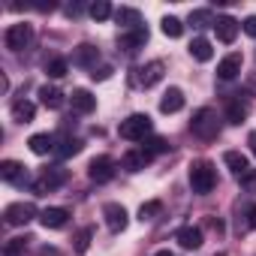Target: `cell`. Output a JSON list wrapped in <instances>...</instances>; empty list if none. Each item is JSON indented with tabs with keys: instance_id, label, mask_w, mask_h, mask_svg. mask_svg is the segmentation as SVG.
Wrapping results in <instances>:
<instances>
[{
	"instance_id": "1",
	"label": "cell",
	"mask_w": 256,
	"mask_h": 256,
	"mask_svg": "<svg viewBox=\"0 0 256 256\" xmlns=\"http://www.w3.org/2000/svg\"><path fill=\"white\" fill-rule=\"evenodd\" d=\"M214 184H217V172H214V166L208 160H199V163L190 166V187H193V193L208 196L214 190Z\"/></svg>"
},
{
	"instance_id": "2",
	"label": "cell",
	"mask_w": 256,
	"mask_h": 256,
	"mask_svg": "<svg viewBox=\"0 0 256 256\" xmlns=\"http://www.w3.org/2000/svg\"><path fill=\"white\" fill-rule=\"evenodd\" d=\"M118 133L126 142H145V136H151V118L148 114H130L126 120H120Z\"/></svg>"
},
{
	"instance_id": "3",
	"label": "cell",
	"mask_w": 256,
	"mask_h": 256,
	"mask_svg": "<svg viewBox=\"0 0 256 256\" xmlns=\"http://www.w3.org/2000/svg\"><path fill=\"white\" fill-rule=\"evenodd\" d=\"M190 130H193V136H199V139H205V142L217 139V130H220L217 112H214V108H199V112L193 114V120H190Z\"/></svg>"
},
{
	"instance_id": "4",
	"label": "cell",
	"mask_w": 256,
	"mask_h": 256,
	"mask_svg": "<svg viewBox=\"0 0 256 256\" xmlns=\"http://www.w3.org/2000/svg\"><path fill=\"white\" fill-rule=\"evenodd\" d=\"M66 169L64 166H48V169H42V175L34 181V193H52V190H58L60 184H66Z\"/></svg>"
},
{
	"instance_id": "5",
	"label": "cell",
	"mask_w": 256,
	"mask_h": 256,
	"mask_svg": "<svg viewBox=\"0 0 256 256\" xmlns=\"http://www.w3.org/2000/svg\"><path fill=\"white\" fill-rule=\"evenodd\" d=\"M30 40H34V28L24 24V22H22V24H10L6 34H4V42H6L10 52H22V48H28Z\"/></svg>"
},
{
	"instance_id": "6",
	"label": "cell",
	"mask_w": 256,
	"mask_h": 256,
	"mask_svg": "<svg viewBox=\"0 0 256 256\" xmlns=\"http://www.w3.org/2000/svg\"><path fill=\"white\" fill-rule=\"evenodd\" d=\"M34 217H36V205H34V202H12V205H6V211H4V220H6L10 226H28Z\"/></svg>"
},
{
	"instance_id": "7",
	"label": "cell",
	"mask_w": 256,
	"mask_h": 256,
	"mask_svg": "<svg viewBox=\"0 0 256 256\" xmlns=\"http://www.w3.org/2000/svg\"><path fill=\"white\" fill-rule=\"evenodd\" d=\"M163 60H151V64H145V66H139V70H133V84L136 88H154L160 78H163Z\"/></svg>"
},
{
	"instance_id": "8",
	"label": "cell",
	"mask_w": 256,
	"mask_h": 256,
	"mask_svg": "<svg viewBox=\"0 0 256 256\" xmlns=\"http://www.w3.org/2000/svg\"><path fill=\"white\" fill-rule=\"evenodd\" d=\"M88 178L90 181H96V184H106V181H112L114 178V160L112 157H94L90 160V166H88Z\"/></svg>"
},
{
	"instance_id": "9",
	"label": "cell",
	"mask_w": 256,
	"mask_h": 256,
	"mask_svg": "<svg viewBox=\"0 0 256 256\" xmlns=\"http://www.w3.org/2000/svg\"><path fill=\"white\" fill-rule=\"evenodd\" d=\"M102 217H106V226L112 229V232H124L126 229V208L124 205H118V202H106L102 205Z\"/></svg>"
},
{
	"instance_id": "10",
	"label": "cell",
	"mask_w": 256,
	"mask_h": 256,
	"mask_svg": "<svg viewBox=\"0 0 256 256\" xmlns=\"http://www.w3.org/2000/svg\"><path fill=\"white\" fill-rule=\"evenodd\" d=\"M151 160H154V154H151L148 148H133V151H126V154H124L120 166H124L126 172H142Z\"/></svg>"
},
{
	"instance_id": "11",
	"label": "cell",
	"mask_w": 256,
	"mask_h": 256,
	"mask_svg": "<svg viewBox=\"0 0 256 256\" xmlns=\"http://www.w3.org/2000/svg\"><path fill=\"white\" fill-rule=\"evenodd\" d=\"M0 178L6 184H28V166H22L18 160H4L0 163Z\"/></svg>"
},
{
	"instance_id": "12",
	"label": "cell",
	"mask_w": 256,
	"mask_h": 256,
	"mask_svg": "<svg viewBox=\"0 0 256 256\" xmlns=\"http://www.w3.org/2000/svg\"><path fill=\"white\" fill-rule=\"evenodd\" d=\"M148 42V28L142 24V28H136V30H126V34H120V48L126 52V54H133V52H139L142 46Z\"/></svg>"
},
{
	"instance_id": "13",
	"label": "cell",
	"mask_w": 256,
	"mask_h": 256,
	"mask_svg": "<svg viewBox=\"0 0 256 256\" xmlns=\"http://www.w3.org/2000/svg\"><path fill=\"white\" fill-rule=\"evenodd\" d=\"M241 66H244L241 52H232V54H226V58L217 64V76H220L223 82H229V78H235V76L241 72Z\"/></svg>"
},
{
	"instance_id": "14",
	"label": "cell",
	"mask_w": 256,
	"mask_h": 256,
	"mask_svg": "<svg viewBox=\"0 0 256 256\" xmlns=\"http://www.w3.org/2000/svg\"><path fill=\"white\" fill-rule=\"evenodd\" d=\"M238 28H241V24H238L232 16H220V18L214 22L217 40H220V42H226V46H229V42H235V36H238Z\"/></svg>"
},
{
	"instance_id": "15",
	"label": "cell",
	"mask_w": 256,
	"mask_h": 256,
	"mask_svg": "<svg viewBox=\"0 0 256 256\" xmlns=\"http://www.w3.org/2000/svg\"><path fill=\"white\" fill-rule=\"evenodd\" d=\"M96 60H100V48L90 46V42H82V46L72 52V64H76V66H90V70H96Z\"/></svg>"
},
{
	"instance_id": "16",
	"label": "cell",
	"mask_w": 256,
	"mask_h": 256,
	"mask_svg": "<svg viewBox=\"0 0 256 256\" xmlns=\"http://www.w3.org/2000/svg\"><path fill=\"white\" fill-rule=\"evenodd\" d=\"M70 106H72V112H78V114H90V112L96 108V96H94L90 90L78 88V90H72V96H70Z\"/></svg>"
},
{
	"instance_id": "17",
	"label": "cell",
	"mask_w": 256,
	"mask_h": 256,
	"mask_svg": "<svg viewBox=\"0 0 256 256\" xmlns=\"http://www.w3.org/2000/svg\"><path fill=\"white\" fill-rule=\"evenodd\" d=\"M175 241L184 247V250H199L202 247V229L199 226H181L175 232Z\"/></svg>"
},
{
	"instance_id": "18",
	"label": "cell",
	"mask_w": 256,
	"mask_h": 256,
	"mask_svg": "<svg viewBox=\"0 0 256 256\" xmlns=\"http://www.w3.org/2000/svg\"><path fill=\"white\" fill-rule=\"evenodd\" d=\"M66 220H70L66 208H46V211H40V223L46 229H60V226H66Z\"/></svg>"
},
{
	"instance_id": "19",
	"label": "cell",
	"mask_w": 256,
	"mask_h": 256,
	"mask_svg": "<svg viewBox=\"0 0 256 256\" xmlns=\"http://www.w3.org/2000/svg\"><path fill=\"white\" fill-rule=\"evenodd\" d=\"M114 22L124 28V34H126V30H136V28H142V16H139V10H130V6H120V10H114Z\"/></svg>"
},
{
	"instance_id": "20",
	"label": "cell",
	"mask_w": 256,
	"mask_h": 256,
	"mask_svg": "<svg viewBox=\"0 0 256 256\" xmlns=\"http://www.w3.org/2000/svg\"><path fill=\"white\" fill-rule=\"evenodd\" d=\"M184 108V94H181V88H169L166 94H163V100H160V112L163 114H175V112H181Z\"/></svg>"
},
{
	"instance_id": "21",
	"label": "cell",
	"mask_w": 256,
	"mask_h": 256,
	"mask_svg": "<svg viewBox=\"0 0 256 256\" xmlns=\"http://www.w3.org/2000/svg\"><path fill=\"white\" fill-rule=\"evenodd\" d=\"M223 163L229 166V172H232L235 178H244V175L250 172V163H247V157H244L241 151H226V154H223Z\"/></svg>"
},
{
	"instance_id": "22",
	"label": "cell",
	"mask_w": 256,
	"mask_h": 256,
	"mask_svg": "<svg viewBox=\"0 0 256 256\" xmlns=\"http://www.w3.org/2000/svg\"><path fill=\"white\" fill-rule=\"evenodd\" d=\"M247 114H250V100H241V96L229 100V106H226V120L229 124H241Z\"/></svg>"
},
{
	"instance_id": "23",
	"label": "cell",
	"mask_w": 256,
	"mask_h": 256,
	"mask_svg": "<svg viewBox=\"0 0 256 256\" xmlns=\"http://www.w3.org/2000/svg\"><path fill=\"white\" fill-rule=\"evenodd\" d=\"M28 145H30V151H34L36 157H46V154H52V151L58 148V145H54V136H48V133H34Z\"/></svg>"
},
{
	"instance_id": "24",
	"label": "cell",
	"mask_w": 256,
	"mask_h": 256,
	"mask_svg": "<svg viewBox=\"0 0 256 256\" xmlns=\"http://www.w3.org/2000/svg\"><path fill=\"white\" fill-rule=\"evenodd\" d=\"M190 54H193L199 64H208V60L214 58V48H211V42H208L205 36H196V40L190 42Z\"/></svg>"
},
{
	"instance_id": "25",
	"label": "cell",
	"mask_w": 256,
	"mask_h": 256,
	"mask_svg": "<svg viewBox=\"0 0 256 256\" xmlns=\"http://www.w3.org/2000/svg\"><path fill=\"white\" fill-rule=\"evenodd\" d=\"M34 114H36V106H34L30 100H16V102H12V118H16L18 124H30Z\"/></svg>"
},
{
	"instance_id": "26",
	"label": "cell",
	"mask_w": 256,
	"mask_h": 256,
	"mask_svg": "<svg viewBox=\"0 0 256 256\" xmlns=\"http://www.w3.org/2000/svg\"><path fill=\"white\" fill-rule=\"evenodd\" d=\"M40 102L46 106V108H60L64 106V94L58 90V88H40Z\"/></svg>"
},
{
	"instance_id": "27",
	"label": "cell",
	"mask_w": 256,
	"mask_h": 256,
	"mask_svg": "<svg viewBox=\"0 0 256 256\" xmlns=\"http://www.w3.org/2000/svg\"><path fill=\"white\" fill-rule=\"evenodd\" d=\"M163 214V202H157V199H151V202H145L142 208H139V220L142 223H151V220H157Z\"/></svg>"
},
{
	"instance_id": "28",
	"label": "cell",
	"mask_w": 256,
	"mask_h": 256,
	"mask_svg": "<svg viewBox=\"0 0 256 256\" xmlns=\"http://www.w3.org/2000/svg\"><path fill=\"white\" fill-rule=\"evenodd\" d=\"M160 28H163V34H166L169 40H178V36L184 34V24H181V18H175V16H166V18L160 22Z\"/></svg>"
},
{
	"instance_id": "29",
	"label": "cell",
	"mask_w": 256,
	"mask_h": 256,
	"mask_svg": "<svg viewBox=\"0 0 256 256\" xmlns=\"http://www.w3.org/2000/svg\"><path fill=\"white\" fill-rule=\"evenodd\" d=\"M190 24L193 28H214V16H211V10H193L190 12Z\"/></svg>"
},
{
	"instance_id": "30",
	"label": "cell",
	"mask_w": 256,
	"mask_h": 256,
	"mask_svg": "<svg viewBox=\"0 0 256 256\" xmlns=\"http://www.w3.org/2000/svg\"><path fill=\"white\" fill-rule=\"evenodd\" d=\"M78 151H82V142H78V139H64V142L54 148V154H58L60 160H66V157H76Z\"/></svg>"
},
{
	"instance_id": "31",
	"label": "cell",
	"mask_w": 256,
	"mask_h": 256,
	"mask_svg": "<svg viewBox=\"0 0 256 256\" xmlns=\"http://www.w3.org/2000/svg\"><path fill=\"white\" fill-rule=\"evenodd\" d=\"M90 18H96V22H106L108 16H114L112 12V4H108V0H96V4H90Z\"/></svg>"
},
{
	"instance_id": "32",
	"label": "cell",
	"mask_w": 256,
	"mask_h": 256,
	"mask_svg": "<svg viewBox=\"0 0 256 256\" xmlns=\"http://www.w3.org/2000/svg\"><path fill=\"white\" fill-rule=\"evenodd\" d=\"M90 238H94V229L90 226H84V229H78L76 232V253H88V247H90Z\"/></svg>"
},
{
	"instance_id": "33",
	"label": "cell",
	"mask_w": 256,
	"mask_h": 256,
	"mask_svg": "<svg viewBox=\"0 0 256 256\" xmlns=\"http://www.w3.org/2000/svg\"><path fill=\"white\" fill-rule=\"evenodd\" d=\"M66 70H70V64H66L64 58H54V60H48V66H46L48 78H64V76H66Z\"/></svg>"
},
{
	"instance_id": "34",
	"label": "cell",
	"mask_w": 256,
	"mask_h": 256,
	"mask_svg": "<svg viewBox=\"0 0 256 256\" xmlns=\"http://www.w3.org/2000/svg\"><path fill=\"white\" fill-rule=\"evenodd\" d=\"M145 148H148L151 154H166V151H169V142H166V139H160V136H154V139H148V142H145Z\"/></svg>"
},
{
	"instance_id": "35",
	"label": "cell",
	"mask_w": 256,
	"mask_h": 256,
	"mask_svg": "<svg viewBox=\"0 0 256 256\" xmlns=\"http://www.w3.org/2000/svg\"><path fill=\"white\" fill-rule=\"evenodd\" d=\"M112 72H114L112 66H96V70L90 72V78H94V82H106V78H112Z\"/></svg>"
},
{
	"instance_id": "36",
	"label": "cell",
	"mask_w": 256,
	"mask_h": 256,
	"mask_svg": "<svg viewBox=\"0 0 256 256\" xmlns=\"http://www.w3.org/2000/svg\"><path fill=\"white\" fill-rule=\"evenodd\" d=\"M241 184H244V190H250V193H256V169H250L244 178H241Z\"/></svg>"
},
{
	"instance_id": "37",
	"label": "cell",
	"mask_w": 256,
	"mask_h": 256,
	"mask_svg": "<svg viewBox=\"0 0 256 256\" xmlns=\"http://www.w3.org/2000/svg\"><path fill=\"white\" fill-rule=\"evenodd\" d=\"M241 28H244V34H247V36H253V40H256V16H247Z\"/></svg>"
},
{
	"instance_id": "38",
	"label": "cell",
	"mask_w": 256,
	"mask_h": 256,
	"mask_svg": "<svg viewBox=\"0 0 256 256\" xmlns=\"http://www.w3.org/2000/svg\"><path fill=\"white\" fill-rule=\"evenodd\" d=\"M247 217H250V220H247V226H250V229H256V205L247 211Z\"/></svg>"
},
{
	"instance_id": "39",
	"label": "cell",
	"mask_w": 256,
	"mask_h": 256,
	"mask_svg": "<svg viewBox=\"0 0 256 256\" xmlns=\"http://www.w3.org/2000/svg\"><path fill=\"white\" fill-rule=\"evenodd\" d=\"M247 145H250V151H253V154H256V130H253V133H250V139H247Z\"/></svg>"
},
{
	"instance_id": "40",
	"label": "cell",
	"mask_w": 256,
	"mask_h": 256,
	"mask_svg": "<svg viewBox=\"0 0 256 256\" xmlns=\"http://www.w3.org/2000/svg\"><path fill=\"white\" fill-rule=\"evenodd\" d=\"M154 256H175V253H172V250H157Z\"/></svg>"
},
{
	"instance_id": "41",
	"label": "cell",
	"mask_w": 256,
	"mask_h": 256,
	"mask_svg": "<svg viewBox=\"0 0 256 256\" xmlns=\"http://www.w3.org/2000/svg\"><path fill=\"white\" fill-rule=\"evenodd\" d=\"M250 84H253V88H256V78H253V82H250Z\"/></svg>"
},
{
	"instance_id": "42",
	"label": "cell",
	"mask_w": 256,
	"mask_h": 256,
	"mask_svg": "<svg viewBox=\"0 0 256 256\" xmlns=\"http://www.w3.org/2000/svg\"><path fill=\"white\" fill-rule=\"evenodd\" d=\"M217 256H226V253H217Z\"/></svg>"
},
{
	"instance_id": "43",
	"label": "cell",
	"mask_w": 256,
	"mask_h": 256,
	"mask_svg": "<svg viewBox=\"0 0 256 256\" xmlns=\"http://www.w3.org/2000/svg\"><path fill=\"white\" fill-rule=\"evenodd\" d=\"M6 256H12V253H6Z\"/></svg>"
}]
</instances>
